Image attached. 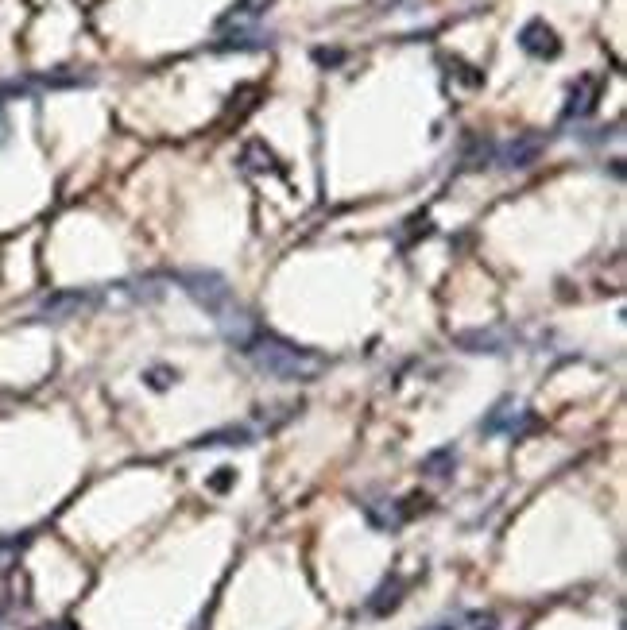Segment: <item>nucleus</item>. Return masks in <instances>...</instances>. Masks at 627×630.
Segmentation results:
<instances>
[{"mask_svg":"<svg viewBox=\"0 0 627 630\" xmlns=\"http://www.w3.org/2000/svg\"><path fill=\"white\" fill-rule=\"evenodd\" d=\"M256 372L271 375V379H283V383H310L326 372V356H318L314 348H302V344L287 341V337H275L268 329H260L252 341L240 348Z\"/></svg>","mask_w":627,"mask_h":630,"instance_id":"f257e3e1","label":"nucleus"},{"mask_svg":"<svg viewBox=\"0 0 627 630\" xmlns=\"http://www.w3.org/2000/svg\"><path fill=\"white\" fill-rule=\"evenodd\" d=\"M175 283L186 290V298H190L194 306H202V310L213 317H221L225 310L237 306V302H233V290L225 283V275H217V271H202V267H194V271H175Z\"/></svg>","mask_w":627,"mask_h":630,"instance_id":"f03ea898","label":"nucleus"},{"mask_svg":"<svg viewBox=\"0 0 627 630\" xmlns=\"http://www.w3.org/2000/svg\"><path fill=\"white\" fill-rule=\"evenodd\" d=\"M527 430H535V414L515 399H500L488 410V418L480 422L484 437H523Z\"/></svg>","mask_w":627,"mask_h":630,"instance_id":"7ed1b4c3","label":"nucleus"},{"mask_svg":"<svg viewBox=\"0 0 627 630\" xmlns=\"http://www.w3.org/2000/svg\"><path fill=\"white\" fill-rule=\"evenodd\" d=\"M101 302V294H93V290H59V294H51V298H43V306H39V321H66V317H78L93 310Z\"/></svg>","mask_w":627,"mask_h":630,"instance_id":"20e7f679","label":"nucleus"},{"mask_svg":"<svg viewBox=\"0 0 627 630\" xmlns=\"http://www.w3.org/2000/svg\"><path fill=\"white\" fill-rule=\"evenodd\" d=\"M519 47L531 58H558L562 55V43H558V31L550 28L546 20H531L519 31Z\"/></svg>","mask_w":627,"mask_h":630,"instance_id":"39448f33","label":"nucleus"},{"mask_svg":"<svg viewBox=\"0 0 627 630\" xmlns=\"http://www.w3.org/2000/svg\"><path fill=\"white\" fill-rule=\"evenodd\" d=\"M411 499H403V503H395V499H372V503H364V515H368V522L376 530H399L418 511V507H411Z\"/></svg>","mask_w":627,"mask_h":630,"instance_id":"423d86ee","label":"nucleus"},{"mask_svg":"<svg viewBox=\"0 0 627 630\" xmlns=\"http://www.w3.org/2000/svg\"><path fill=\"white\" fill-rule=\"evenodd\" d=\"M597 101H600V78L585 74L569 86V101H566V120H585V116L597 113Z\"/></svg>","mask_w":627,"mask_h":630,"instance_id":"0eeeda50","label":"nucleus"},{"mask_svg":"<svg viewBox=\"0 0 627 630\" xmlns=\"http://www.w3.org/2000/svg\"><path fill=\"white\" fill-rule=\"evenodd\" d=\"M225 35L213 43V51H264L271 47L275 39L264 35L260 28H252V24H244V28H221Z\"/></svg>","mask_w":627,"mask_h":630,"instance_id":"6e6552de","label":"nucleus"},{"mask_svg":"<svg viewBox=\"0 0 627 630\" xmlns=\"http://www.w3.org/2000/svg\"><path fill=\"white\" fill-rule=\"evenodd\" d=\"M538 155H542V140L538 136H519L515 144L504 147V155H500V163L508 167V171H523V167H531Z\"/></svg>","mask_w":627,"mask_h":630,"instance_id":"1a4fd4ad","label":"nucleus"},{"mask_svg":"<svg viewBox=\"0 0 627 630\" xmlns=\"http://www.w3.org/2000/svg\"><path fill=\"white\" fill-rule=\"evenodd\" d=\"M457 344H461L465 352H488V356L508 352V337H504V333H496V329H473V333H461Z\"/></svg>","mask_w":627,"mask_h":630,"instance_id":"9d476101","label":"nucleus"},{"mask_svg":"<svg viewBox=\"0 0 627 630\" xmlns=\"http://www.w3.org/2000/svg\"><path fill=\"white\" fill-rule=\"evenodd\" d=\"M403 592H407V584L403 580H384L376 592H372V600H368V615H391L399 603H403Z\"/></svg>","mask_w":627,"mask_h":630,"instance_id":"9b49d317","label":"nucleus"},{"mask_svg":"<svg viewBox=\"0 0 627 630\" xmlns=\"http://www.w3.org/2000/svg\"><path fill=\"white\" fill-rule=\"evenodd\" d=\"M252 441H256V430H248V426H229V430L202 433V437L194 441V449H217V445H252Z\"/></svg>","mask_w":627,"mask_h":630,"instance_id":"f8f14e48","label":"nucleus"},{"mask_svg":"<svg viewBox=\"0 0 627 630\" xmlns=\"http://www.w3.org/2000/svg\"><path fill=\"white\" fill-rule=\"evenodd\" d=\"M271 4H275V0H237V4H233V8L221 16V28H233V24H237V28H244V24L260 20Z\"/></svg>","mask_w":627,"mask_h":630,"instance_id":"ddd939ff","label":"nucleus"},{"mask_svg":"<svg viewBox=\"0 0 627 630\" xmlns=\"http://www.w3.org/2000/svg\"><path fill=\"white\" fill-rule=\"evenodd\" d=\"M240 163H244V171H256V174H283V167H279V159H275V155H271L268 147L264 144H248L244 147V159H240Z\"/></svg>","mask_w":627,"mask_h":630,"instance_id":"4468645a","label":"nucleus"},{"mask_svg":"<svg viewBox=\"0 0 627 630\" xmlns=\"http://www.w3.org/2000/svg\"><path fill=\"white\" fill-rule=\"evenodd\" d=\"M453 468H457V453L453 449H438V453H430V457L422 460V472L434 476V480H449Z\"/></svg>","mask_w":627,"mask_h":630,"instance_id":"2eb2a0df","label":"nucleus"},{"mask_svg":"<svg viewBox=\"0 0 627 630\" xmlns=\"http://www.w3.org/2000/svg\"><path fill=\"white\" fill-rule=\"evenodd\" d=\"M461 623H465V630H496L500 627V619H496L492 611H465Z\"/></svg>","mask_w":627,"mask_h":630,"instance_id":"dca6fc26","label":"nucleus"},{"mask_svg":"<svg viewBox=\"0 0 627 630\" xmlns=\"http://www.w3.org/2000/svg\"><path fill=\"white\" fill-rule=\"evenodd\" d=\"M144 383L155 387V391H167L171 383H179V372H175V368H148V372H144Z\"/></svg>","mask_w":627,"mask_h":630,"instance_id":"f3484780","label":"nucleus"},{"mask_svg":"<svg viewBox=\"0 0 627 630\" xmlns=\"http://www.w3.org/2000/svg\"><path fill=\"white\" fill-rule=\"evenodd\" d=\"M314 62H318V66H337V62H345V51H326V47H318V51H314Z\"/></svg>","mask_w":627,"mask_h":630,"instance_id":"a211bd4d","label":"nucleus"},{"mask_svg":"<svg viewBox=\"0 0 627 630\" xmlns=\"http://www.w3.org/2000/svg\"><path fill=\"white\" fill-rule=\"evenodd\" d=\"M217 472H221V476H213L209 487H213V491H225V487L233 484V468H217Z\"/></svg>","mask_w":627,"mask_h":630,"instance_id":"6ab92c4d","label":"nucleus"},{"mask_svg":"<svg viewBox=\"0 0 627 630\" xmlns=\"http://www.w3.org/2000/svg\"><path fill=\"white\" fill-rule=\"evenodd\" d=\"M426 630H465V623H461V615H457V619H446V623H434V627H426Z\"/></svg>","mask_w":627,"mask_h":630,"instance_id":"aec40b11","label":"nucleus"},{"mask_svg":"<svg viewBox=\"0 0 627 630\" xmlns=\"http://www.w3.org/2000/svg\"><path fill=\"white\" fill-rule=\"evenodd\" d=\"M12 553H16V542H0V565H8Z\"/></svg>","mask_w":627,"mask_h":630,"instance_id":"412c9836","label":"nucleus"},{"mask_svg":"<svg viewBox=\"0 0 627 630\" xmlns=\"http://www.w3.org/2000/svg\"><path fill=\"white\" fill-rule=\"evenodd\" d=\"M39 630H78L74 623H47V627H39Z\"/></svg>","mask_w":627,"mask_h":630,"instance_id":"4be33fe9","label":"nucleus"}]
</instances>
